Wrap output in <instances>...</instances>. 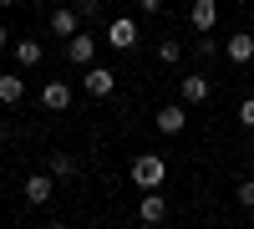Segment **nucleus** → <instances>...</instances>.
Instances as JSON below:
<instances>
[{
    "label": "nucleus",
    "instance_id": "a211bd4d",
    "mask_svg": "<svg viewBox=\"0 0 254 229\" xmlns=\"http://www.w3.org/2000/svg\"><path fill=\"white\" fill-rule=\"evenodd\" d=\"M234 199L244 204V209H254V173H244V183L234 189Z\"/></svg>",
    "mask_w": 254,
    "mask_h": 229
},
{
    "label": "nucleus",
    "instance_id": "423d86ee",
    "mask_svg": "<svg viewBox=\"0 0 254 229\" xmlns=\"http://www.w3.org/2000/svg\"><path fill=\"white\" fill-rule=\"evenodd\" d=\"M107 46H117V51H132L137 46V20L132 15H117L107 26Z\"/></svg>",
    "mask_w": 254,
    "mask_h": 229
},
{
    "label": "nucleus",
    "instance_id": "f3484780",
    "mask_svg": "<svg viewBox=\"0 0 254 229\" xmlns=\"http://www.w3.org/2000/svg\"><path fill=\"white\" fill-rule=\"evenodd\" d=\"M193 56H198V61H214V56H219V41L208 36V31H198V46H193Z\"/></svg>",
    "mask_w": 254,
    "mask_h": 229
},
{
    "label": "nucleus",
    "instance_id": "9b49d317",
    "mask_svg": "<svg viewBox=\"0 0 254 229\" xmlns=\"http://www.w3.org/2000/svg\"><path fill=\"white\" fill-rule=\"evenodd\" d=\"M26 97V76L20 72H0V107H15Z\"/></svg>",
    "mask_w": 254,
    "mask_h": 229
},
{
    "label": "nucleus",
    "instance_id": "1a4fd4ad",
    "mask_svg": "<svg viewBox=\"0 0 254 229\" xmlns=\"http://www.w3.org/2000/svg\"><path fill=\"white\" fill-rule=\"evenodd\" d=\"M203 102H208V76L183 72V107H203Z\"/></svg>",
    "mask_w": 254,
    "mask_h": 229
},
{
    "label": "nucleus",
    "instance_id": "f03ea898",
    "mask_svg": "<svg viewBox=\"0 0 254 229\" xmlns=\"http://www.w3.org/2000/svg\"><path fill=\"white\" fill-rule=\"evenodd\" d=\"M66 61H71V67H92V61H97V36L92 31L66 36Z\"/></svg>",
    "mask_w": 254,
    "mask_h": 229
},
{
    "label": "nucleus",
    "instance_id": "6ab92c4d",
    "mask_svg": "<svg viewBox=\"0 0 254 229\" xmlns=\"http://www.w3.org/2000/svg\"><path fill=\"white\" fill-rule=\"evenodd\" d=\"M76 15H81V20H97V15H102V0H76Z\"/></svg>",
    "mask_w": 254,
    "mask_h": 229
},
{
    "label": "nucleus",
    "instance_id": "6e6552de",
    "mask_svg": "<svg viewBox=\"0 0 254 229\" xmlns=\"http://www.w3.org/2000/svg\"><path fill=\"white\" fill-rule=\"evenodd\" d=\"M188 26L193 31H214L219 26V0H193V5H188Z\"/></svg>",
    "mask_w": 254,
    "mask_h": 229
},
{
    "label": "nucleus",
    "instance_id": "412c9836",
    "mask_svg": "<svg viewBox=\"0 0 254 229\" xmlns=\"http://www.w3.org/2000/svg\"><path fill=\"white\" fill-rule=\"evenodd\" d=\"M163 10V0H142V15H158Z\"/></svg>",
    "mask_w": 254,
    "mask_h": 229
},
{
    "label": "nucleus",
    "instance_id": "9d476101",
    "mask_svg": "<svg viewBox=\"0 0 254 229\" xmlns=\"http://www.w3.org/2000/svg\"><path fill=\"white\" fill-rule=\"evenodd\" d=\"M183 122H188L183 102H173V107H158V133H163V138H178V133H183Z\"/></svg>",
    "mask_w": 254,
    "mask_h": 229
},
{
    "label": "nucleus",
    "instance_id": "ddd939ff",
    "mask_svg": "<svg viewBox=\"0 0 254 229\" xmlns=\"http://www.w3.org/2000/svg\"><path fill=\"white\" fill-rule=\"evenodd\" d=\"M41 102H46V112H66L71 107V87L66 81H46V87H41Z\"/></svg>",
    "mask_w": 254,
    "mask_h": 229
},
{
    "label": "nucleus",
    "instance_id": "7ed1b4c3",
    "mask_svg": "<svg viewBox=\"0 0 254 229\" xmlns=\"http://www.w3.org/2000/svg\"><path fill=\"white\" fill-rule=\"evenodd\" d=\"M81 87H87L92 97H112V92H117V72H112V67H97V61H92V67L81 72Z\"/></svg>",
    "mask_w": 254,
    "mask_h": 229
},
{
    "label": "nucleus",
    "instance_id": "b1692460",
    "mask_svg": "<svg viewBox=\"0 0 254 229\" xmlns=\"http://www.w3.org/2000/svg\"><path fill=\"white\" fill-rule=\"evenodd\" d=\"M0 5H15V0H0Z\"/></svg>",
    "mask_w": 254,
    "mask_h": 229
},
{
    "label": "nucleus",
    "instance_id": "20e7f679",
    "mask_svg": "<svg viewBox=\"0 0 254 229\" xmlns=\"http://www.w3.org/2000/svg\"><path fill=\"white\" fill-rule=\"evenodd\" d=\"M20 194H26V204H36V209H41V204H51V194H56V173L46 168V173H31L26 183H20Z\"/></svg>",
    "mask_w": 254,
    "mask_h": 229
},
{
    "label": "nucleus",
    "instance_id": "0eeeda50",
    "mask_svg": "<svg viewBox=\"0 0 254 229\" xmlns=\"http://www.w3.org/2000/svg\"><path fill=\"white\" fill-rule=\"evenodd\" d=\"M137 219H142V224H163V219H168V199H163L158 189H142V204H137Z\"/></svg>",
    "mask_w": 254,
    "mask_h": 229
},
{
    "label": "nucleus",
    "instance_id": "aec40b11",
    "mask_svg": "<svg viewBox=\"0 0 254 229\" xmlns=\"http://www.w3.org/2000/svg\"><path fill=\"white\" fill-rule=\"evenodd\" d=\"M239 128H254V97L239 102Z\"/></svg>",
    "mask_w": 254,
    "mask_h": 229
},
{
    "label": "nucleus",
    "instance_id": "5701e85b",
    "mask_svg": "<svg viewBox=\"0 0 254 229\" xmlns=\"http://www.w3.org/2000/svg\"><path fill=\"white\" fill-rule=\"evenodd\" d=\"M249 173H254V153H249Z\"/></svg>",
    "mask_w": 254,
    "mask_h": 229
},
{
    "label": "nucleus",
    "instance_id": "4be33fe9",
    "mask_svg": "<svg viewBox=\"0 0 254 229\" xmlns=\"http://www.w3.org/2000/svg\"><path fill=\"white\" fill-rule=\"evenodd\" d=\"M10 46V26H5V20H0V51H5Z\"/></svg>",
    "mask_w": 254,
    "mask_h": 229
},
{
    "label": "nucleus",
    "instance_id": "2eb2a0df",
    "mask_svg": "<svg viewBox=\"0 0 254 229\" xmlns=\"http://www.w3.org/2000/svg\"><path fill=\"white\" fill-rule=\"evenodd\" d=\"M46 168L56 173V183H61V178H76V158H71V153H51Z\"/></svg>",
    "mask_w": 254,
    "mask_h": 229
},
{
    "label": "nucleus",
    "instance_id": "dca6fc26",
    "mask_svg": "<svg viewBox=\"0 0 254 229\" xmlns=\"http://www.w3.org/2000/svg\"><path fill=\"white\" fill-rule=\"evenodd\" d=\"M158 61L178 67V61H183V41H178V36H163V41H158Z\"/></svg>",
    "mask_w": 254,
    "mask_h": 229
},
{
    "label": "nucleus",
    "instance_id": "4468645a",
    "mask_svg": "<svg viewBox=\"0 0 254 229\" xmlns=\"http://www.w3.org/2000/svg\"><path fill=\"white\" fill-rule=\"evenodd\" d=\"M51 31H56V36H76V31H81L76 5H56V10H51Z\"/></svg>",
    "mask_w": 254,
    "mask_h": 229
},
{
    "label": "nucleus",
    "instance_id": "f257e3e1",
    "mask_svg": "<svg viewBox=\"0 0 254 229\" xmlns=\"http://www.w3.org/2000/svg\"><path fill=\"white\" fill-rule=\"evenodd\" d=\"M127 178H132L137 189H163V178H168L163 153H137V158H132V168H127Z\"/></svg>",
    "mask_w": 254,
    "mask_h": 229
},
{
    "label": "nucleus",
    "instance_id": "39448f33",
    "mask_svg": "<svg viewBox=\"0 0 254 229\" xmlns=\"http://www.w3.org/2000/svg\"><path fill=\"white\" fill-rule=\"evenodd\" d=\"M224 56L234 61V67H249V61H254V31H229Z\"/></svg>",
    "mask_w": 254,
    "mask_h": 229
},
{
    "label": "nucleus",
    "instance_id": "f8f14e48",
    "mask_svg": "<svg viewBox=\"0 0 254 229\" xmlns=\"http://www.w3.org/2000/svg\"><path fill=\"white\" fill-rule=\"evenodd\" d=\"M10 51H15V61H20V67H41V56H46V46H41L36 36H20V41H10Z\"/></svg>",
    "mask_w": 254,
    "mask_h": 229
}]
</instances>
